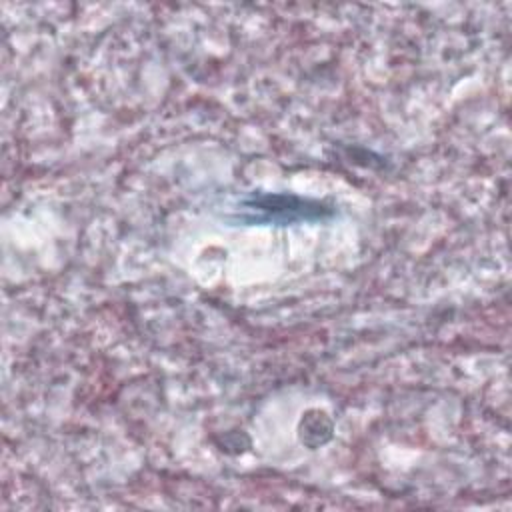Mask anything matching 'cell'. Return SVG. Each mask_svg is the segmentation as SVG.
Returning <instances> with one entry per match:
<instances>
[{
    "mask_svg": "<svg viewBox=\"0 0 512 512\" xmlns=\"http://www.w3.org/2000/svg\"><path fill=\"white\" fill-rule=\"evenodd\" d=\"M242 208L246 214L242 220L248 222H276L290 224L300 220H322L334 214V208L310 198H300L294 194H270V192H252Z\"/></svg>",
    "mask_w": 512,
    "mask_h": 512,
    "instance_id": "obj_1",
    "label": "cell"
}]
</instances>
